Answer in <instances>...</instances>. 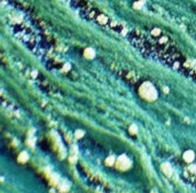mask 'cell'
<instances>
[{
    "label": "cell",
    "instance_id": "obj_1",
    "mask_svg": "<svg viewBox=\"0 0 196 193\" xmlns=\"http://www.w3.org/2000/svg\"><path fill=\"white\" fill-rule=\"evenodd\" d=\"M139 94L142 98H145L147 101H150V102L155 101L158 96V93H157V89L155 88V86L149 81H146L140 86Z\"/></svg>",
    "mask_w": 196,
    "mask_h": 193
},
{
    "label": "cell",
    "instance_id": "obj_2",
    "mask_svg": "<svg viewBox=\"0 0 196 193\" xmlns=\"http://www.w3.org/2000/svg\"><path fill=\"white\" fill-rule=\"evenodd\" d=\"M94 55H95V53H94V50L93 49H87L86 52H85V56H87L88 58H92V57H94Z\"/></svg>",
    "mask_w": 196,
    "mask_h": 193
},
{
    "label": "cell",
    "instance_id": "obj_3",
    "mask_svg": "<svg viewBox=\"0 0 196 193\" xmlns=\"http://www.w3.org/2000/svg\"><path fill=\"white\" fill-rule=\"evenodd\" d=\"M152 34L154 37H161V30L159 29H153L152 30Z\"/></svg>",
    "mask_w": 196,
    "mask_h": 193
}]
</instances>
